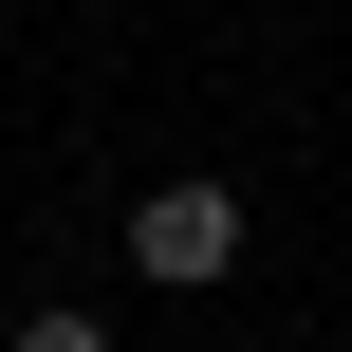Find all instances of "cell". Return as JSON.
Wrapping results in <instances>:
<instances>
[{"instance_id":"obj_1","label":"cell","mask_w":352,"mask_h":352,"mask_svg":"<svg viewBox=\"0 0 352 352\" xmlns=\"http://www.w3.org/2000/svg\"><path fill=\"white\" fill-rule=\"evenodd\" d=\"M130 278H167V297H204V278H241V186H223V167H186V186H148V204H130Z\"/></svg>"},{"instance_id":"obj_2","label":"cell","mask_w":352,"mask_h":352,"mask_svg":"<svg viewBox=\"0 0 352 352\" xmlns=\"http://www.w3.org/2000/svg\"><path fill=\"white\" fill-rule=\"evenodd\" d=\"M0 352H111V316H19Z\"/></svg>"}]
</instances>
